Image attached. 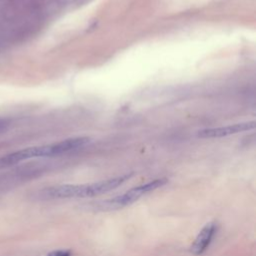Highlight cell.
<instances>
[{"mask_svg": "<svg viewBox=\"0 0 256 256\" xmlns=\"http://www.w3.org/2000/svg\"><path fill=\"white\" fill-rule=\"evenodd\" d=\"M6 122L5 121H0V132L3 131L5 129V126H6Z\"/></svg>", "mask_w": 256, "mask_h": 256, "instance_id": "7", "label": "cell"}, {"mask_svg": "<svg viewBox=\"0 0 256 256\" xmlns=\"http://www.w3.org/2000/svg\"><path fill=\"white\" fill-rule=\"evenodd\" d=\"M132 175L133 173H128L89 184H63L51 186L37 191L36 198L41 200H54L94 197L116 189L124 182L129 180L132 177Z\"/></svg>", "mask_w": 256, "mask_h": 256, "instance_id": "1", "label": "cell"}, {"mask_svg": "<svg viewBox=\"0 0 256 256\" xmlns=\"http://www.w3.org/2000/svg\"><path fill=\"white\" fill-rule=\"evenodd\" d=\"M255 128V122H243V123H236L229 126L224 127H216V128H206L200 130L198 132V136L201 138H219L225 137L233 134H237L244 131H249Z\"/></svg>", "mask_w": 256, "mask_h": 256, "instance_id": "4", "label": "cell"}, {"mask_svg": "<svg viewBox=\"0 0 256 256\" xmlns=\"http://www.w3.org/2000/svg\"><path fill=\"white\" fill-rule=\"evenodd\" d=\"M216 232V224L214 222L207 223L198 233L193 243L190 245L189 251L193 255H201L209 247Z\"/></svg>", "mask_w": 256, "mask_h": 256, "instance_id": "5", "label": "cell"}, {"mask_svg": "<svg viewBox=\"0 0 256 256\" xmlns=\"http://www.w3.org/2000/svg\"><path fill=\"white\" fill-rule=\"evenodd\" d=\"M89 142H90V138L88 137H76V138H69L58 143L24 148L1 157L0 168L9 167L11 165H14L26 159L60 155V154L81 148L86 144H88Z\"/></svg>", "mask_w": 256, "mask_h": 256, "instance_id": "2", "label": "cell"}, {"mask_svg": "<svg viewBox=\"0 0 256 256\" xmlns=\"http://www.w3.org/2000/svg\"><path fill=\"white\" fill-rule=\"evenodd\" d=\"M167 181L168 180L166 178H159L149 181L147 183H143L141 185H138L127 190L125 193L121 195H117L109 199L94 202L91 204V207L97 211H114L124 208L136 202L144 195L164 186L167 183Z\"/></svg>", "mask_w": 256, "mask_h": 256, "instance_id": "3", "label": "cell"}, {"mask_svg": "<svg viewBox=\"0 0 256 256\" xmlns=\"http://www.w3.org/2000/svg\"><path fill=\"white\" fill-rule=\"evenodd\" d=\"M47 256H71V252L69 250H55L50 252Z\"/></svg>", "mask_w": 256, "mask_h": 256, "instance_id": "6", "label": "cell"}]
</instances>
